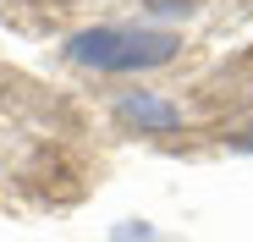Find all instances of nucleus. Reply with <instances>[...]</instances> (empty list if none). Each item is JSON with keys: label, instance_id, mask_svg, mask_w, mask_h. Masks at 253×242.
<instances>
[{"label": "nucleus", "instance_id": "obj_1", "mask_svg": "<svg viewBox=\"0 0 253 242\" xmlns=\"http://www.w3.org/2000/svg\"><path fill=\"white\" fill-rule=\"evenodd\" d=\"M182 55V33L176 28H154V22H99L66 39V61L83 72H105V77H138L160 72Z\"/></svg>", "mask_w": 253, "mask_h": 242}, {"label": "nucleus", "instance_id": "obj_2", "mask_svg": "<svg viewBox=\"0 0 253 242\" xmlns=\"http://www.w3.org/2000/svg\"><path fill=\"white\" fill-rule=\"evenodd\" d=\"M116 116L126 121V127H138V132H176L182 127V105L154 94V88H126L116 99Z\"/></svg>", "mask_w": 253, "mask_h": 242}, {"label": "nucleus", "instance_id": "obj_3", "mask_svg": "<svg viewBox=\"0 0 253 242\" xmlns=\"http://www.w3.org/2000/svg\"><path fill=\"white\" fill-rule=\"evenodd\" d=\"M110 237H116V242H160V231H154V226H116Z\"/></svg>", "mask_w": 253, "mask_h": 242}, {"label": "nucleus", "instance_id": "obj_4", "mask_svg": "<svg viewBox=\"0 0 253 242\" xmlns=\"http://www.w3.org/2000/svg\"><path fill=\"white\" fill-rule=\"evenodd\" d=\"M171 11H187V0H149V17H171Z\"/></svg>", "mask_w": 253, "mask_h": 242}]
</instances>
